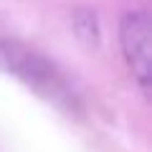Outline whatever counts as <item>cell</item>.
Wrapping results in <instances>:
<instances>
[{"instance_id": "2", "label": "cell", "mask_w": 152, "mask_h": 152, "mask_svg": "<svg viewBox=\"0 0 152 152\" xmlns=\"http://www.w3.org/2000/svg\"><path fill=\"white\" fill-rule=\"evenodd\" d=\"M119 43L140 86L150 89L152 71V41H150V18L145 10H127L119 20Z\"/></svg>"}, {"instance_id": "1", "label": "cell", "mask_w": 152, "mask_h": 152, "mask_svg": "<svg viewBox=\"0 0 152 152\" xmlns=\"http://www.w3.org/2000/svg\"><path fill=\"white\" fill-rule=\"evenodd\" d=\"M0 71L28 86L36 96L66 114L79 112V96L51 58L15 38L0 36Z\"/></svg>"}]
</instances>
